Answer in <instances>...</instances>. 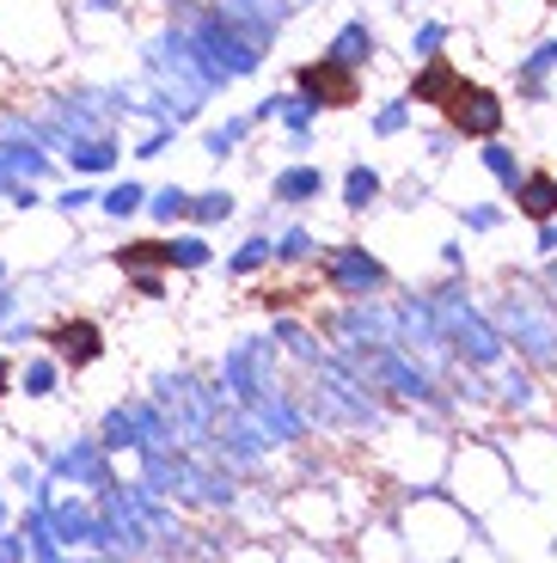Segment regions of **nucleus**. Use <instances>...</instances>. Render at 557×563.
I'll list each match as a JSON object with an SVG mask.
<instances>
[{
  "instance_id": "1",
  "label": "nucleus",
  "mask_w": 557,
  "mask_h": 563,
  "mask_svg": "<svg viewBox=\"0 0 557 563\" xmlns=\"http://www.w3.org/2000/svg\"><path fill=\"white\" fill-rule=\"evenodd\" d=\"M392 527L404 539V558H490L496 539L478 515H466L441 484L429 490H404L392 508Z\"/></svg>"
},
{
  "instance_id": "2",
  "label": "nucleus",
  "mask_w": 557,
  "mask_h": 563,
  "mask_svg": "<svg viewBox=\"0 0 557 563\" xmlns=\"http://www.w3.org/2000/svg\"><path fill=\"white\" fill-rule=\"evenodd\" d=\"M441 490L454 496V503L466 508V515H478V521H496L509 503H527V496L515 490V472H509V453L496 448V435H490V422H478L472 435H454L447 441V465H441Z\"/></svg>"
},
{
  "instance_id": "3",
  "label": "nucleus",
  "mask_w": 557,
  "mask_h": 563,
  "mask_svg": "<svg viewBox=\"0 0 557 563\" xmlns=\"http://www.w3.org/2000/svg\"><path fill=\"white\" fill-rule=\"evenodd\" d=\"M515 282L496 288V331L509 343V355H521L527 367H539L545 380H557V300L539 288V276L527 269H509Z\"/></svg>"
},
{
  "instance_id": "4",
  "label": "nucleus",
  "mask_w": 557,
  "mask_h": 563,
  "mask_svg": "<svg viewBox=\"0 0 557 563\" xmlns=\"http://www.w3.org/2000/svg\"><path fill=\"white\" fill-rule=\"evenodd\" d=\"M490 435L509 453L515 490L527 503H557V429L551 422H509V429H490Z\"/></svg>"
},
{
  "instance_id": "5",
  "label": "nucleus",
  "mask_w": 557,
  "mask_h": 563,
  "mask_svg": "<svg viewBox=\"0 0 557 563\" xmlns=\"http://www.w3.org/2000/svg\"><path fill=\"white\" fill-rule=\"evenodd\" d=\"M313 269H319V288H331L337 300H374V295H392V288H398V282H392V264L380 252H368L356 233L325 245Z\"/></svg>"
},
{
  "instance_id": "6",
  "label": "nucleus",
  "mask_w": 557,
  "mask_h": 563,
  "mask_svg": "<svg viewBox=\"0 0 557 563\" xmlns=\"http://www.w3.org/2000/svg\"><path fill=\"white\" fill-rule=\"evenodd\" d=\"M490 374V417H515V422H545L557 405L551 380H545L539 367H527L521 355H502L496 367H484Z\"/></svg>"
},
{
  "instance_id": "7",
  "label": "nucleus",
  "mask_w": 557,
  "mask_h": 563,
  "mask_svg": "<svg viewBox=\"0 0 557 563\" xmlns=\"http://www.w3.org/2000/svg\"><path fill=\"white\" fill-rule=\"evenodd\" d=\"M288 86H294V99H307L319 117H331V111H356V104L368 99V74H356V68H343L337 56H307V62H294L288 68Z\"/></svg>"
},
{
  "instance_id": "8",
  "label": "nucleus",
  "mask_w": 557,
  "mask_h": 563,
  "mask_svg": "<svg viewBox=\"0 0 557 563\" xmlns=\"http://www.w3.org/2000/svg\"><path fill=\"white\" fill-rule=\"evenodd\" d=\"M441 129H454V135H460V147H466V141L509 135V99H502V86L472 80V74H466V86L441 104Z\"/></svg>"
},
{
  "instance_id": "9",
  "label": "nucleus",
  "mask_w": 557,
  "mask_h": 563,
  "mask_svg": "<svg viewBox=\"0 0 557 563\" xmlns=\"http://www.w3.org/2000/svg\"><path fill=\"white\" fill-rule=\"evenodd\" d=\"M37 338L50 343V355H56L68 374H86V367L105 362V324L86 319V312H68V319H50L37 324Z\"/></svg>"
},
{
  "instance_id": "10",
  "label": "nucleus",
  "mask_w": 557,
  "mask_h": 563,
  "mask_svg": "<svg viewBox=\"0 0 557 563\" xmlns=\"http://www.w3.org/2000/svg\"><path fill=\"white\" fill-rule=\"evenodd\" d=\"M264 190H270V209L307 214V209H319V202L331 197V172H325L313 154L307 159H282V166L264 178Z\"/></svg>"
},
{
  "instance_id": "11",
  "label": "nucleus",
  "mask_w": 557,
  "mask_h": 563,
  "mask_svg": "<svg viewBox=\"0 0 557 563\" xmlns=\"http://www.w3.org/2000/svg\"><path fill=\"white\" fill-rule=\"evenodd\" d=\"M460 86H466V68H460V62H454V56L441 49V56H423V62H411V80H404L398 92H404L411 104H417V111H441V104L454 99Z\"/></svg>"
},
{
  "instance_id": "12",
  "label": "nucleus",
  "mask_w": 557,
  "mask_h": 563,
  "mask_svg": "<svg viewBox=\"0 0 557 563\" xmlns=\"http://www.w3.org/2000/svg\"><path fill=\"white\" fill-rule=\"evenodd\" d=\"M331 190H337V202H343L349 221H368V214L386 209V172H380L374 159H349V166L331 178Z\"/></svg>"
},
{
  "instance_id": "13",
  "label": "nucleus",
  "mask_w": 557,
  "mask_h": 563,
  "mask_svg": "<svg viewBox=\"0 0 557 563\" xmlns=\"http://www.w3.org/2000/svg\"><path fill=\"white\" fill-rule=\"evenodd\" d=\"M319 252H325L319 227H307L301 214H294V221H276V233H270V269H276V276H301V269H313Z\"/></svg>"
},
{
  "instance_id": "14",
  "label": "nucleus",
  "mask_w": 557,
  "mask_h": 563,
  "mask_svg": "<svg viewBox=\"0 0 557 563\" xmlns=\"http://www.w3.org/2000/svg\"><path fill=\"white\" fill-rule=\"evenodd\" d=\"M258 135H264V129H258V117H251V111H227L221 123H209L203 135H196V147H203L215 166H233V159L245 154Z\"/></svg>"
},
{
  "instance_id": "15",
  "label": "nucleus",
  "mask_w": 557,
  "mask_h": 563,
  "mask_svg": "<svg viewBox=\"0 0 557 563\" xmlns=\"http://www.w3.org/2000/svg\"><path fill=\"white\" fill-rule=\"evenodd\" d=\"M325 56H337L343 68H356V74H368L380 62V31H374V19H362V13H349L343 25L331 31V43H325Z\"/></svg>"
},
{
  "instance_id": "16",
  "label": "nucleus",
  "mask_w": 557,
  "mask_h": 563,
  "mask_svg": "<svg viewBox=\"0 0 557 563\" xmlns=\"http://www.w3.org/2000/svg\"><path fill=\"white\" fill-rule=\"evenodd\" d=\"M166 264L172 276H209L221 264V252H215V240L203 227H166Z\"/></svg>"
},
{
  "instance_id": "17",
  "label": "nucleus",
  "mask_w": 557,
  "mask_h": 563,
  "mask_svg": "<svg viewBox=\"0 0 557 563\" xmlns=\"http://www.w3.org/2000/svg\"><path fill=\"white\" fill-rule=\"evenodd\" d=\"M270 123H276V135H282V147H288V159L319 154V111H313L307 99H294V86H288V104H282Z\"/></svg>"
},
{
  "instance_id": "18",
  "label": "nucleus",
  "mask_w": 557,
  "mask_h": 563,
  "mask_svg": "<svg viewBox=\"0 0 557 563\" xmlns=\"http://www.w3.org/2000/svg\"><path fill=\"white\" fill-rule=\"evenodd\" d=\"M509 202H515V214L527 227L551 221V214H557V172L551 166H527V172H521V184L509 190Z\"/></svg>"
},
{
  "instance_id": "19",
  "label": "nucleus",
  "mask_w": 557,
  "mask_h": 563,
  "mask_svg": "<svg viewBox=\"0 0 557 563\" xmlns=\"http://www.w3.org/2000/svg\"><path fill=\"white\" fill-rule=\"evenodd\" d=\"M270 233H276L270 221L245 227V233H239V245L221 257V276H227V282H258V276H270Z\"/></svg>"
},
{
  "instance_id": "20",
  "label": "nucleus",
  "mask_w": 557,
  "mask_h": 563,
  "mask_svg": "<svg viewBox=\"0 0 557 563\" xmlns=\"http://www.w3.org/2000/svg\"><path fill=\"white\" fill-rule=\"evenodd\" d=\"M239 221V190L233 184H203V190H190V209H184V227H203V233H209V227H233Z\"/></svg>"
},
{
  "instance_id": "21",
  "label": "nucleus",
  "mask_w": 557,
  "mask_h": 563,
  "mask_svg": "<svg viewBox=\"0 0 557 563\" xmlns=\"http://www.w3.org/2000/svg\"><path fill=\"white\" fill-rule=\"evenodd\" d=\"M478 147V172H484L490 184H496V197H509L521 184V172H527V159H521V147L509 135H490V141H472Z\"/></svg>"
},
{
  "instance_id": "22",
  "label": "nucleus",
  "mask_w": 557,
  "mask_h": 563,
  "mask_svg": "<svg viewBox=\"0 0 557 563\" xmlns=\"http://www.w3.org/2000/svg\"><path fill=\"white\" fill-rule=\"evenodd\" d=\"M270 338H276V350H288L294 362L319 367L325 355H331V343H325V331H307V319H294V312H282V319H270Z\"/></svg>"
},
{
  "instance_id": "23",
  "label": "nucleus",
  "mask_w": 557,
  "mask_h": 563,
  "mask_svg": "<svg viewBox=\"0 0 557 563\" xmlns=\"http://www.w3.org/2000/svg\"><path fill=\"white\" fill-rule=\"evenodd\" d=\"M62 380H68V367H62L50 350L31 355L25 367H13V393H25V398H56V393H62Z\"/></svg>"
},
{
  "instance_id": "24",
  "label": "nucleus",
  "mask_w": 557,
  "mask_h": 563,
  "mask_svg": "<svg viewBox=\"0 0 557 563\" xmlns=\"http://www.w3.org/2000/svg\"><path fill=\"white\" fill-rule=\"evenodd\" d=\"M417 104L404 99V92H392V99H380L374 111H368V135L374 141H398V135H411V129H417Z\"/></svg>"
},
{
  "instance_id": "25",
  "label": "nucleus",
  "mask_w": 557,
  "mask_h": 563,
  "mask_svg": "<svg viewBox=\"0 0 557 563\" xmlns=\"http://www.w3.org/2000/svg\"><path fill=\"white\" fill-rule=\"evenodd\" d=\"M111 264L123 269V276H148V269H166V276H172V264H166V233H148V240L117 245Z\"/></svg>"
},
{
  "instance_id": "26",
  "label": "nucleus",
  "mask_w": 557,
  "mask_h": 563,
  "mask_svg": "<svg viewBox=\"0 0 557 563\" xmlns=\"http://www.w3.org/2000/svg\"><path fill=\"white\" fill-rule=\"evenodd\" d=\"M148 190H154V184L148 178H117L111 190H98V209H105V221H135L141 209H148Z\"/></svg>"
},
{
  "instance_id": "27",
  "label": "nucleus",
  "mask_w": 557,
  "mask_h": 563,
  "mask_svg": "<svg viewBox=\"0 0 557 563\" xmlns=\"http://www.w3.org/2000/svg\"><path fill=\"white\" fill-rule=\"evenodd\" d=\"M454 221H460V233H478V240H484V233H502L515 214H509V197H478V202H460Z\"/></svg>"
},
{
  "instance_id": "28",
  "label": "nucleus",
  "mask_w": 557,
  "mask_h": 563,
  "mask_svg": "<svg viewBox=\"0 0 557 563\" xmlns=\"http://www.w3.org/2000/svg\"><path fill=\"white\" fill-rule=\"evenodd\" d=\"M184 209H190V184H154L141 214H148L154 227H184Z\"/></svg>"
},
{
  "instance_id": "29",
  "label": "nucleus",
  "mask_w": 557,
  "mask_h": 563,
  "mask_svg": "<svg viewBox=\"0 0 557 563\" xmlns=\"http://www.w3.org/2000/svg\"><path fill=\"white\" fill-rule=\"evenodd\" d=\"M454 37H460V31L447 25V19H417V25H411V37H404V56H411V62L441 56V49H447Z\"/></svg>"
},
{
  "instance_id": "30",
  "label": "nucleus",
  "mask_w": 557,
  "mask_h": 563,
  "mask_svg": "<svg viewBox=\"0 0 557 563\" xmlns=\"http://www.w3.org/2000/svg\"><path fill=\"white\" fill-rule=\"evenodd\" d=\"M460 154V135H454V129H423V159H429V166H447V159Z\"/></svg>"
},
{
  "instance_id": "31",
  "label": "nucleus",
  "mask_w": 557,
  "mask_h": 563,
  "mask_svg": "<svg viewBox=\"0 0 557 563\" xmlns=\"http://www.w3.org/2000/svg\"><path fill=\"white\" fill-rule=\"evenodd\" d=\"M435 264H441L447 276H472V264H466V233H447V240L435 245Z\"/></svg>"
},
{
  "instance_id": "32",
  "label": "nucleus",
  "mask_w": 557,
  "mask_h": 563,
  "mask_svg": "<svg viewBox=\"0 0 557 563\" xmlns=\"http://www.w3.org/2000/svg\"><path fill=\"white\" fill-rule=\"evenodd\" d=\"M386 202H392V209H423V202H429V178L411 172V184H398V190L386 184Z\"/></svg>"
},
{
  "instance_id": "33",
  "label": "nucleus",
  "mask_w": 557,
  "mask_h": 563,
  "mask_svg": "<svg viewBox=\"0 0 557 563\" xmlns=\"http://www.w3.org/2000/svg\"><path fill=\"white\" fill-rule=\"evenodd\" d=\"M123 282H129V295H135V300H172L166 269H148V276H123Z\"/></svg>"
},
{
  "instance_id": "34",
  "label": "nucleus",
  "mask_w": 557,
  "mask_h": 563,
  "mask_svg": "<svg viewBox=\"0 0 557 563\" xmlns=\"http://www.w3.org/2000/svg\"><path fill=\"white\" fill-rule=\"evenodd\" d=\"M166 147H178V123H160L154 135H141L135 141V159H160Z\"/></svg>"
},
{
  "instance_id": "35",
  "label": "nucleus",
  "mask_w": 557,
  "mask_h": 563,
  "mask_svg": "<svg viewBox=\"0 0 557 563\" xmlns=\"http://www.w3.org/2000/svg\"><path fill=\"white\" fill-rule=\"evenodd\" d=\"M86 209H98L92 184H74V190H62V197H56V214H86Z\"/></svg>"
},
{
  "instance_id": "36",
  "label": "nucleus",
  "mask_w": 557,
  "mask_h": 563,
  "mask_svg": "<svg viewBox=\"0 0 557 563\" xmlns=\"http://www.w3.org/2000/svg\"><path fill=\"white\" fill-rule=\"evenodd\" d=\"M74 166H80V172H105V166H117V141H98V147L74 154Z\"/></svg>"
},
{
  "instance_id": "37",
  "label": "nucleus",
  "mask_w": 557,
  "mask_h": 563,
  "mask_svg": "<svg viewBox=\"0 0 557 563\" xmlns=\"http://www.w3.org/2000/svg\"><path fill=\"white\" fill-rule=\"evenodd\" d=\"M533 252H539V257H557V214L533 227Z\"/></svg>"
},
{
  "instance_id": "38",
  "label": "nucleus",
  "mask_w": 557,
  "mask_h": 563,
  "mask_svg": "<svg viewBox=\"0 0 557 563\" xmlns=\"http://www.w3.org/2000/svg\"><path fill=\"white\" fill-rule=\"evenodd\" d=\"M270 7V19H282V25H288L294 13H307V7H319V0H264Z\"/></svg>"
},
{
  "instance_id": "39",
  "label": "nucleus",
  "mask_w": 557,
  "mask_h": 563,
  "mask_svg": "<svg viewBox=\"0 0 557 563\" xmlns=\"http://www.w3.org/2000/svg\"><path fill=\"white\" fill-rule=\"evenodd\" d=\"M539 288L557 300V257H545V276H539Z\"/></svg>"
},
{
  "instance_id": "40",
  "label": "nucleus",
  "mask_w": 557,
  "mask_h": 563,
  "mask_svg": "<svg viewBox=\"0 0 557 563\" xmlns=\"http://www.w3.org/2000/svg\"><path fill=\"white\" fill-rule=\"evenodd\" d=\"M13 393V362H7V350H0V398Z\"/></svg>"
},
{
  "instance_id": "41",
  "label": "nucleus",
  "mask_w": 557,
  "mask_h": 563,
  "mask_svg": "<svg viewBox=\"0 0 557 563\" xmlns=\"http://www.w3.org/2000/svg\"><path fill=\"white\" fill-rule=\"evenodd\" d=\"M19 307V295H13V288H7V282H0V319H7V312H13Z\"/></svg>"
},
{
  "instance_id": "42",
  "label": "nucleus",
  "mask_w": 557,
  "mask_h": 563,
  "mask_svg": "<svg viewBox=\"0 0 557 563\" xmlns=\"http://www.w3.org/2000/svg\"><path fill=\"white\" fill-rule=\"evenodd\" d=\"M0 282H7V257H0Z\"/></svg>"
},
{
  "instance_id": "43",
  "label": "nucleus",
  "mask_w": 557,
  "mask_h": 563,
  "mask_svg": "<svg viewBox=\"0 0 557 563\" xmlns=\"http://www.w3.org/2000/svg\"><path fill=\"white\" fill-rule=\"evenodd\" d=\"M545 7H557V0H545Z\"/></svg>"
},
{
  "instance_id": "44",
  "label": "nucleus",
  "mask_w": 557,
  "mask_h": 563,
  "mask_svg": "<svg viewBox=\"0 0 557 563\" xmlns=\"http://www.w3.org/2000/svg\"><path fill=\"white\" fill-rule=\"evenodd\" d=\"M551 429H557V422H551Z\"/></svg>"
}]
</instances>
